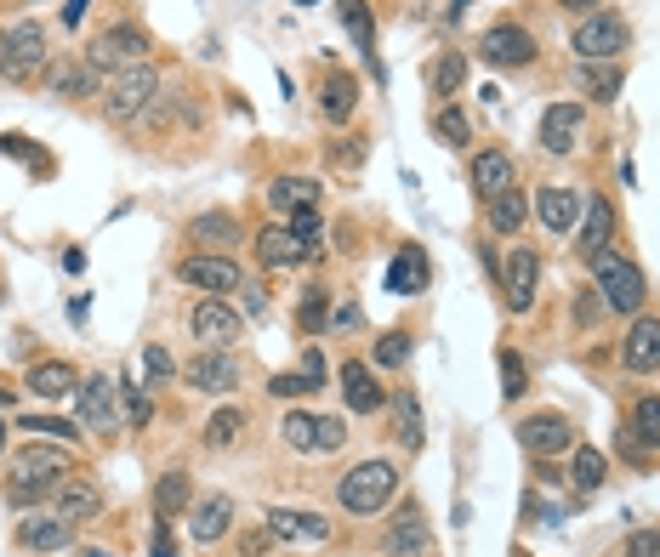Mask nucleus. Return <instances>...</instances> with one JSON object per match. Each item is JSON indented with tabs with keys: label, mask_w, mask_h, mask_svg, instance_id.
Returning <instances> with one entry per match:
<instances>
[{
	"label": "nucleus",
	"mask_w": 660,
	"mask_h": 557,
	"mask_svg": "<svg viewBox=\"0 0 660 557\" xmlns=\"http://www.w3.org/2000/svg\"><path fill=\"white\" fill-rule=\"evenodd\" d=\"M63 478H69V455H63V449H46V444H29V449H18V455H12L7 500H12V506L52 500Z\"/></svg>",
	"instance_id": "1"
},
{
	"label": "nucleus",
	"mask_w": 660,
	"mask_h": 557,
	"mask_svg": "<svg viewBox=\"0 0 660 557\" xmlns=\"http://www.w3.org/2000/svg\"><path fill=\"white\" fill-rule=\"evenodd\" d=\"M393 489H399V461H382V455H370V461H359V467L342 478L337 506H342V513H353V518H376V513H382V506L393 500Z\"/></svg>",
	"instance_id": "2"
},
{
	"label": "nucleus",
	"mask_w": 660,
	"mask_h": 557,
	"mask_svg": "<svg viewBox=\"0 0 660 557\" xmlns=\"http://www.w3.org/2000/svg\"><path fill=\"white\" fill-rule=\"evenodd\" d=\"M592 285H598V296H603L616 314H638L643 296H649V279L638 273V262L616 257V250H603V257L592 262Z\"/></svg>",
	"instance_id": "3"
},
{
	"label": "nucleus",
	"mask_w": 660,
	"mask_h": 557,
	"mask_svg": "<svg viewBox=\"0 0 660 557\" xmlns=\"http://www.w3.org/2000/svg\"><path fill=\"white\" fill-rule=\"evenodd\" d=\"M149 52H154V46H149L143 29H137V23H114V29H103L98 40L86 46V63H91V69H120V74H126V69H143Z\"/></svg>",
	"instance_id": "4"
},
{
	"label": "nucleus",
	"mask_w": 660,
	"mask_h": 557,
	"mask_svg": "<svg viewBox=\"0 0 660 557\" xmlns=\"http://www.w3.org/2000/svg\"><path fill=\"white\" fill-rule=\"evenodd\" d=\"M160 103V74L143 63V69H126L109 91H103V115L114 120V126H131L137 115H149Z\"/></svg>",
	"instance_id": "5"
},
{
	"label": "nucleus",
	"mask_w": 660,
	"mask_h": 557,
	"mask_svg": "<svg viewBox=\"0 0 660 557\" xmlns=\"http://www.w3.org/2000/svg\"><path fill=\"white\" fill-rule=\"evenodd\" d=\"M627 40H632V29H627L616 12H592V18L576 23V52H581V63H616V58L627 52Z\"/></svg>",
	"instance_id": "6"
},
{
	"label": "nucleus",
	"mask_w": 660,
	"mask_h": 557,
	"mask_svg": "<svg viewBox=\"0 0 660 557\" xmlns=\"http://www.w3.org/2000/svg\"><path fill=\"white\" fill-rule=\"evenodd\" d=\"M188 330H194V341H206V347L228 352L233 341H240L246 319L233 314V308H228L222 296H206V301H194V314H188Z\"/></svg>",
	"instance_id": "7"
},
{
	"label": "nucleus",
	"mask_w": 660,
	"mask_h": 557,
	"mask_svg": "<svg viewBox=\"0 0 660 557\" xmlns=\"http://www.w3.org/2000/svg\"><path fill=\"white\" fill-rule=\"evenodd\" d=\"M80 421H86V432H98V438H109L126 416H120V387L109 381V376H86L80 381Z\"/></svg>",
	"instance_id": "8"
},
{
	"label": "nucleus",
	"mask_w": 660,
	"mask_h": 557,
	"mask_svg": "<svg viewBox=\"0 0 660 557\" xmlns=\"http://www.w3.org/2000/svg\"><path fill=\"white\" fill-rule=\"evenodd\" d=\"M479 58L490 69H530L536 63V34L518 29V23H496L484 40H479Z\"/></svg>",
	"instance_id": "9"
},
{
	"label": "nucleus",
	"mask_w": 660,
	"mask_h": 557,
	"mask_svg": "<svg viewBox=\"0 0 660 557\" xmlns=\"http://www.w3.org/2000/svg\"><path fill=\"white\" fill-rule=\"evenodd\" d=\"M382 551H393V557L433 551V529H428V518H421V500H404L399 506V518L382 529Z\"/></svg>",
	"instance_id": "10"
},
{
	"label": "nucleus",
	"mask_w": 660,
	"mask_h": 557,
	"mask_svg": "<svg viewBox=\"0 0 660 557\" xmlns=\"http://www.w3.org/2000/svg\"><path fill=\"white\" fill-rule=\"evenodd\" d=\"M536 279H541V257H536L530 245H512V250H507V268H501L507 308H512V314H530V301H536Z\"/></svg>",
	"instance_id": "11"
},
{
	"label": "nucleus",
	"mask_w": 660,
	"mask_h": 557,
	"mask_svg": "<svg viewBox=\"0 0 660 557\" xmlns=\"http://www.w3.org/2000/svg\"><path fill=\"white\" fill-rule=\"evenodd\" d=\"M518 444H524L530 455H558V449L576 444V427H570V416L541 410V416H524V421H518Z\"/></svg>",
	"instance_id": "12"
},
{
	"label": "nucleus",
	"mask_w": 660,
	"mask_h": 557,
	"mask_svg": "<svg viewBox=\"0 0 660 557\" xmlns=\"http://www.w3.org/2000/svg\"><path fill=\"white\" fill-rule=\"evenodd\" d=\"M182 376H188V387H194V392H233L246 370H240V359H233V352H217V347H206L200 359L182 370Z\"/></svg>",
	"instance_id": "13"
},
{
	"label": "nucleus",
	"mask_w": 660,
	"mask_h": 557,
	"mask_svg": "<svg viewBox=\"0 0 660 557\" xmlns=\"http://www.w3.org/2000/svg\"><path fill=\"white\" fill-rule=\"evenodd\" d=\"M177 279H182V285H194V290H206V296H228V290H240V285H246V273L233 268L228 257H188V262L177 268Z\"/></svg>",
	"instance_id": "14"
},
{
	"label": "nucleus",
	"mask_w": 660,
	"mask_h": 557,
	"mask_svg": "<svg viewBox=\"0 0 660 557\" xmlns=\"http://www.w3.org/2000/svg\"><path fill=\"white\" fill-rule=\"evenodd\" d=\"M581 103H552L547 115H541V148L547 155H576L581 148Z\"/></svg>",
	"instance_id": "15"
},
{
	"label": "nucleus",
	"mask_w": 660,
	"mask_h": 557,
	"mask_svg": "<svg viewBox=\"0 0 660 557\" xmlns=\"http://www.w3.org/2000/svg\"><path fill=\"white\" fill-rule=\"evenodd\" d=\"M342 398H348V410H359V416L388 410V392H382V381H376V370L364 359H348L342 365Z\"/></svg>",
	"instance_id": "16"
},
{
	"label": "nucleus",
	"mask_w": 660,
	"mask_h": 557,
	"mask_svg": "<svg viewBox=\"0 0 660 557\" xmlns=\"http://www.w3.org/2000/svg\"><path fill=\"white\" fill-rule=\"evenodd\" d=\"M581 188H541L536 193V217H541V228L547 233H576V222H581Z\"/></svg>",
	"instance_id": "17"
},
{
	"label": "nucleus",
	"mask_w": 660,
	"mask_h": 557,
	"mask_svg": "<svg viewBox=\"0 0 660 557\" xmlns=\"http://www.w3.org/2000/svg\"><path fill=\"white\" fill-rule=\"evenodd\" d=\"M337 18L353 34V46L364 52V69L376 74V86H382L388 74H382V58H376V18H370V7H364V0H337Z\"/></svg>",
	"instance_id": "18"
},
{
	"label": "nucleus",
	"mask_w": 660,
	"mask_h": 557,
	"mask_svg": "<svg viewBox=\"0 0 660 557\" xmlns=\"http://www.w3.org/2000/svg\"><path fill=\"white\" fill-rule=\"evenodd\" d=\"M40 63H46V29H40L34 18L12 23V29H7V69H12V74H34Z\"/></svg>",
	"instance_id": "19"
},
{
	"label": "nucleus",
	"mask_w": 660,
	"mask_h": 557,
	"mask_svg": "<svg viewBox=\"0 0 660 557\" xmlns=\"http://www.w3.org/2000/svg\"><path fill=\"white\" fill-rule=\"evenodd\" d=\"M52 500H58L52 513L69 518V524H86V518H98V513H103V489L91 484V478H63Z\"/></svg>",
	"instance_id": "20"
},
{
	"label": "nucleus",
	"mask_w": 660,
	"mask_h": 557,
	"mask_svg": "<svg viewBox=\"0 0 660 557\" xmlns=\"http://www.w3.org/2000/svg\"><path fill=\"white\" fill-rule=\"evenodd\" d=\"M308 257V250H302V239L286 228V222H268V228H257V262L262 268H291V262H302Z\"/></svg>",
	"instance_id": "21"
},
{
	"label": "nucleus",
	"mask_w": 660,
	"mask_h": 557,
	"mask_svg": "<svg viewBox=\"0 0 660 557\" xmlns=\"http://www.w3.org/2000/svg\"><path fill=\"white\" fill-rule=\"evenodd\" d=\"M621 359H627V370H632V376H649V370H660V319H654V314H649V319H638V325L627 330Z\"/></svg>",
	"instance_id": "22"
},
{
	"label": "nucleus",
	"mask_w": 660,
	"mask_h": 557,
	"mask_svg": "<svg viewBox=\"0 0 660 557\" xmlns=\"http://www.w3.org/2000/svg\"><path fill=\"white\" fill-rule=\"evenodd\" d=\"M609 239H616V206H609V199H592L587 222H581V233H576V250H581L587 262H598L603 250H609Z\"/></svg>",
	"instance_id": "23"
},
{
	"label": "nucleus",
	"mask_w": 660,
	"mask_h": 557,
	"mask_svg": "<svg viewBox=\"0 0 660 557\" xmlns=\"http://www.w3.org/2000/svg\"><path fill=\"white\" fill-rule=\"evenodd\" d=\"M69 540H74V524L69 518H23L18 524V546L23 551H69Z\"/></svg>",
	"instance_id": "24"
},
{
	"label": "nucleus",
	"mask_w": 660,
	"mask_h": 557,
	"mask_svg": "<svg viewBox=\"0 0 660 557\" xmlns=\"http://www.w3.org/2000/svg\"><path fill=\"white\" fill-rule=\"evenodd\" d=\"M268 535H279V540H330V518L291 513V506H268Z\"/></svg>",
	"instance_id": "25"
},
{
	"label": "nucleus",
	"mask_w": 660,
	"mask_h": 557,
	"mask_svg": "<svg viewBox=\"0 0 660 557\" xmlns=\"http://www.w3.org/2000/svg\"><path fill=\"white\" fill-rule=\"evenodd\" d=\"M46 86H52V97H91L98 91V69H91L86 58H58L52 69H46Z\"/></svg>",
	"instance_id": "26"
},
{
	"label": "nucleus",
	"mask_w": 660,
	"mask_h": 557,
	"mask_svg": "<svg viewBox=\"0 0 660 557\" xmlns=\"http://www.w3.org/2000/svg\"><path fill=\"white\" fill-rule=\"evenodd\" d=\"M228 524H233V500L228 495H206L194 513H188V529H194V540L200 546H211V540H222L228 535Z\"/></svg>",
	"instance_id": "27"
},
{
	"label": "nucleus",
	"mask_w": 660,
	"mask_h": 557,
	"mask_svg": "<svg viewBox=\"0 0 660 557\" xmlns=\"http://www.w3.org/2000/svg\"><path fill=\"white\" fill-rule=\"evenodd\" d=\"M388 290L393 296H421V290H428V257H421L416 245H404L399 257L388 262Z\"/></svg>",
	"instance_id": "28"
},
{
	"label": "nucleus",
	"mask_w": 660,
	"mask_h": 557,
	"mask_svg": "<svg viewBox=\"0 0 660 557\" xmlns=\"http://www.w3.org/2000/svg\"><path fill=\"white\" fill-rule=\"evenodd\" d=\"M473 188H479L484 206H490L496 193L512 188V160L501 155V148H484V155H473Z\"/></svg>",
	"instance_id": "29"
},
{
	"label": "nucleus",
	"mask_w": 660,
	"mask_h": 557,
	"mask_svg": "<svg viewBox=\"0 0 660 557\" xmlns=\"http://www.w3.org/2000/svg\"><path fill=\"white\" fill-rule=\"evenodd\" d=\"M268 199H273L279 217H291V211L319 206V182H313V177H273V182H268Z\"/></svg>",
	"instance_id": "30"
},
{
	"label": "nucleus",
	"mask_w": 660,
	"mask_h": 557,
	"mask_svg": "<svg viewBox=\"0 0 660 557\" xmlns=\"http://www.w3.org/2000/svg\"><path fill=\"white\" fill-rule=\"evenodd\" d=\"M29 392H40V398H69V392H80V376H74V365H63V359H40V365L29 370Z\"/></svg>",
	"instance_id": "31"
},
{
	"label": "nucleus",
	"mask_w": 660,
	"mask_h": 557,
	"mask_svg": "<svg viewBox=\"0 0 660 557\" xmlns=\"http://www.w3.org/2000/svg\"><path fill=\"white\" fill-rule=\"evenodd\" d=\"M319 109H324L330 126L353 120V109H359V86H353L348 74H324V86H319Z\"/></svg>",
	"instance_id": "32"
},
{
	"label": "nucleus",
	"mask_w": 660,
	"mask_h": 557,
	"mask_svg": "<svg viewBox=\"0 0 660 557\" xmlns=\"http://www.w3.org/2000/svg\"><path fill=\"white\" fill-rule=\"evenodd\" d=\"M188 506H194V484H188V473H166L154 484V513L177 518V513H188Z\"/></svg>",
	"instance_id": "33"
},
{
	"label": "nucleus",
	"mask_w": 660,
	"mask_h": 557,
	"mask_svg": "<svg viewBox=\"0 0 660 557\" xmlns=\"http://www.w3.org/2000/svg\"><path fill=\"white\" fill-rule=\"evenodd\" d=\"M393 432L404 449H421V438H428V427H421V398L416 392H399L393 398Z\"/></svg>",
	"instance_id": "34"
},
{
	"label": "nucleus",
	"mask_w": 660,
	"mask_h": 557,
	"mask_svg": "<svg viewBox=\"0 0 660 557\" xmlns=\"http://www.w3.org/2000/svg\"><path fill=\"white\" fill-rule=\"evenodd\" d=\"M518 228H524V193L507 188V193L490 199V233H507V239H512Z\"/></svg>",
	"instance_id": "35"
},
{
	"label": "nucleus",
	"mask_w": 660,
	"mask_h": 557,
	"mask_svg": "<svg viewBox=\"0 0 660 557\" xmlns=\"http://www.w3.org/2000/svg\"><path fill=\"white\" fill-rule=\"evenodd\" d=\"M240 432H246V410H240V404H222V410H211V421H206V444H211V449H228Z\"/></svg>",
	"instance_id": "36"
},
{
	"label": "nucleus",
	"mask_w": 660,
	"mask_h": 557,
	"mask_svg": "<svg viewBox=\"0 0 660 557\" xmlns=\"http://www.w3.org/2000/svg\"><path fill=\"white\" fill-rule=\"evenodd\" d=\"M621 63H581V91L587 97H598V103H609V97L621 91Z\"/></svg>",
	"instance_id": "37"
},
{
	"label": "nucleus",
	"mask_w": 660,
	"mask_h": 557,
	"mask_svg": "<svg viewBox=\"0 0 660 557\" xmlns=\"http://www.w3.org/2000/svg\"><path fill=\"white\" fill-rule=\"evenodd\" d=\"M188 233L206 239V245H233V239H240V222H233L228 211H206V217L188 222Z\"/></svg>",
	"instance_id": "38"
},
{
	"label": "nucleus",
	"mask_w": 660,
	"mask_h": 557,
	"mask_svg": "<svg viewBox=\"0 0 660 557\" xmlns=\"http://www.w3.org/2000/svg\"><path fill=\"white\" fill-rule=\"evenodd\" d=\"M570 484H576L581 495H592V489L603 484V449H592V444H581V449H576V461H570Z\"/></svg>",
	"instance_id": "39"
},
{
	"label": "nucleus",
	"mask_w": 660,
	"mask_h": 557,
	"mask_svg": "<svg viewBox=\"0 0 660 557\" xmlns=\"http://www.w3.org/2000/svg\"><path fill=\"white\" fill-rule=\"evenodd\" d=\"M467 86V52H444L439 63H433V91L439 97H456Z\"/></svg>",
	"instance_id": "40"
},
{
	"label": "nucleus",
	"mask_w": 660,
	"mask_h": 557,
	"mask_svg": "<svg viewBox=\"0 0 660 557\" xmlns=\"http://www.w3.org/2000/svg\"><path fill=\"white\" fill-rule=\"evenodd\" d=\"M433 137H439V142H450V148H461L467 137H473V126H467V109L444 103V109L433 115Z\"/></svg>",
	"instance_id": "41"
},
{
	"label": "nucleus",
	"mask_w": 660,
	"mask_h": 557,
	"mask_svg": "<svg viewBox=\"0 0 660 557\" xmlns=\"http://www.w3.org/2000/svg\"><path fill=\"white\" fill-rule=\"evenodd\" d=\"M632 432H638L649 449H660V398H654V392L632 404Z\"/></svg>",
	"instance_id": "42"
},
{
	"label": "nucleus",
	"mask_w": 660,
	"mask_h": 557,
	"mask_svg": "<svg viewBox=\"0 0 660 557\" xmlns=\"http://www.w3.org/2000/svg\"><path fill=\"white\" fill-rule=\"evenodd\" d=\"M524 387H530V370H524V352H501V398L512 404V398H524Z\"/></svg>",
	"instance_id": "43"
},
{
	"label": "nucleus",
	"mask_w": 660,
	"mask_h": 557,
	"mask_svg": "<svg viewBox=\"0 0 660 557\" xmlns=\"http://www.w3.org/2000/svg\"><path fill=\"white\" fill-rule=\"evenodd\" d=\"M410 359V336L404 330H388L382 341H376V370H399Z\"/></svg>",
	"instance_id": "44"
},
{
	"label": "nucleus",
	"mask_w": 660,
	"mask_h": 557,
	"mask_svg": "<svg viewBox=\"0 0 660 557\" xmlns=\"http://www.w3.org/2000/svg\"><path fill=\"white\" fill-rule=\"evenodd\" d=\"M120 416H126L131 427H149V416H154V404L137 392V381H120Z\"/></svg>",
	"instance_id": "45"
},
{
	"label": "nucleus",
	"mask_w": 660,
	"mask_h": 557,
	"mask_svg": "<svg viewBox=\"0 0 660 557\" xmlns=\"http://www.w3.org/2000/svg\"><path fill=\"white\" fill-rule=\"evenodd\" d=\"M342 444H348L342 416H313V449H342Z\"/></svg>",
	"instance_id": "46"
},
{
	"label": "nucleus",
	"mask_w": 660,
	"mask_h": 557,
	"mask_svg": "<svg viewBox=\"0 0 660 557\" xmlns=\"http://www.w3.org/2000/svg\"><path fill=\"white\" fill-rule=\"evenodd\" d=\"M302 330H308V336L330 330V301H324V290H308V296H302Z\"/></svg>",
	"instance_id": "47"
},
{
	"label": "nucleus",
	"mask_w": 660,
	"mask_h": 557,
	"mask_svg": "<svg viewBox=\"0 0 660 557\" xmlns=\"http://www.w3.org/2000/svg\"><path fill=\"white\" fill-rule=\"evenodd\" d=\"M286 228L302 239V250H313V245H319V233H324V222H319V206H308V211H291V217H286Z\"/></svg>",
	"instance_id": "48"
},
{
	"label": "nucleus",
	"mask_w": 660,
	"mask_h": 557,
	"mask_svg": "<svg viewBox=\"0 0 660 557\" xmlns=\"http://www.w3.org/2000/svg\"><path fill=\"white\" fill-rule=\"evenodd\" d=\"M279 432H286L291 449H313V416L308 410H291L286 421H279Z\"/></svg>",
	"instance_id": "49"
},
{
	"label": "nucleus",
	"mask_w": 660,
	"mask_h": 557,
	"mask_svg": "<svg viewBox=\"0 0 660 557\" xmlns=\"http://www.w3.org/2000/svg\"><path fill=\"white\" fill-rule=\"evenodd\" d=\"M23 427H34V432H52L58 444H74V438H80V427H74V421H63V416H23Z\"/></svg>",
	"instance_id": "50"
},
{
	"label": "nucleus",
	"mask_w": 660,
	"mask_h": 557,
	"mask_svg": "<svg viewBox=\"0 0 660 557\" xmlns=\"http://www.w3.org/2000/svg\"><path fill=\"white\" fill-rule=\"evenodd\" d=\"M143 370H149V381H166V376H177V370H171V352H166L160 341H149V347H143Z\"/></svg>",
	"instance_id": "51"
},
{
	"label": "nucleus",
	"mask_w": 660,
	"mask_h": 557,
	"mask_svg": "<svg viewBox=\"0 0 660 557\" xmlns=\"http://www.w3.org/2000/svg\"><path fill=\"white\" fill-rule=\"evenodd\" d=\"M268 392H273V398H302V392H313V387H308V376H273Z\"/></svg>",
	"instance_id": "52"
},
{
	"label": "nucleus",
	"mask_w": 660,
	"mask_h": 557,
	"mask_svg": "<svg viewBox=\"0 0 660 557\" xmlns=\"http://www.w3.org/2000/svg\"><path fill=\"white\" fill-rule=\"evenodd\" d=\"M330 155H337V166H348V171H353V166L364 160V137H342L337 148H330Z\"/></svg>",
	"instance_id": "53"
},
{
	"label": "nucleus",
	"mask_w": 660,
	"mask_h": 557,
	"mask_svg": "<svg viewBox=\"0 0 660 557\" xmlns=\"http://www.w3.org/2000/svg\"><path fill=\"white\" fill-rule=\"evenodd\" d=\"M621 557H660V529H649V535H632Z\"/></svg>",
	"instance_id": "54"
},
{
	"label": "nucleus",
	"mask_w": 660,
	"mask_h": 557,
	"mask_svg": "<svg viewBox=\"0 0 660 557\" xmlns=\"http://www.w3.org/2000/svg\"><path fill=\"white\" fill-rule=\"evenodd\" d=\"M0 155H23L34 171H46V160L34 155V148H29V137H0Z\"/></svg>",
	"instance_id": "55"
},
{
	"label": "nucleus",
	"mask_w": 660,
	"mask_h": 557,
	"mask_svg": "<svg viewBox=\"0 0 660 557\" xmlns=\"http://www.w3.org/2000/svg\"><path fill=\"white\" fill-rule=\"evenodd\" d=\"M302 376H308V387H324V359H319V352L302 359Z\"/></svg>",
	"instance_id": "56"
},
{
	"label": "nucleus",
	"mask_w": 660,
	"mask_h": 557,
	"mask_svg": "<svg viewBox=\"0 0 660 557\" xmlns=\"http://www.w3.org/2000/svg\"><path fill=\"white\" fill-rule=\"evenodd\" d=\"M337 330H359V308H353V301H342V308H337Z\"/></svg>",
	"instance_id": "57"
},
{
	"label": "nucleus",
	"mask_w": 660,
	"mask_h": 557,
	"mask_svg": "<svg viewBox=\"0 0 660 557\" xmlns=\"http://www.w3.org/2000/svg\"><path fill=\"white\" fill-rule=\"evenodd\" d=\"M86 7H91V0H69V7H63V23H80V18H86Z\"/></svg>",
	"instance_id": "58"
},
{
	"label": "nucleus",
	"mask_w": 660,
	"mask_h": 557,
	"mask_svg": "<svg viewBox=\"0 0 660 557\" xmlns=\"http://www.w3.org/2000/svg\"><path fill=\"white\" fill-rule=\"evenodd\" d=\"M558 7H570V12H581V18H592V12H598V0H558Z\"/></svg>",
	"instance_id": "59"
},
{
	"label": "nucleus",
	"mask_w": 660,
	"mask_h": 557,
	"mask_svg": "<svg viewBox=\"0 0 660 557\" xmlns=\"http://www.w3.org/2000/svg\"><path fill=\"white\" fill-rule=\"evenodd\" d=\"M240 290H246V308H251V314H262V290H257V285H251V279H246V285H240Z\"/></svg>",
	"instance_id": "60"
},
{
	"label": "nucleus",
	"mask_w": 660,
	"mask_h": 557,
	"mask_svg": "<svg viewBox=\"0 0 660 557\" xmlns=\"http://www.w3.org/2000/svg\"><path fill=\"white\" fill-rule=\"evenodd\" d=\"M0 74H7V34H0Z\"/></svg>",
	"instance_id": "61"
},
{
	"label": "nucleus",
	"mask_w": 660,
	"mask_h": 557,
	"mask_svg": "<svg viewBox=\"0 0 660 557\" xmlns=\"http://www.w3.org/2000/svg\"><path fill=\"white\" fill-rule=\"evenodd\" d=\"M0 449H7V427H0Z\"/></svg>",
	"instance_id": "62"
},
{
	"label": "nucleus",
	"mask_w": 660,
	"mask_h": 557,
	"mask_svg": "<svg viewBox=\"0 0 660 557\" xmlns=\"http://www.w3.org/2000/svg\"><path fill=\"white\" fill-rule=\"evenodd\" d=\"M91 557H103V551H91Z\"/></svg>",
	"instance_id": "63"
}]
</instances>
